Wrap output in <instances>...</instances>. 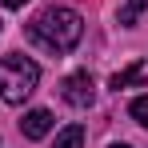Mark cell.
I'll list each match as a JSON object with an SVG mask.
<instances>
[{
	"label": "cell",
	"instance_id": "7a4b0ae2",
	"mask_svg": "<svg viewBox=\"0 0 148 148\" xmlns=\"http://www.w3.org/2000/svg\"><path fill=\"white\" fill-rule=\"evenodd\" d=\"M40 84V68L28 56H4L0 60V100L4 104H24Z\"/></svg>",
	"mask_w": 148,
	"mask_h": 148
},
{
	"label": "cell",
	"instance_id": "5b68a950",
	"mask_svg": "<svg viewBox=\"0 0 148 148\" xmlns=\"http://www.w3.org/2000/svg\"><path fill=\"white\" fill-rule=\"evenodd\" d=\"M140 80H148V64H144V60H136L132 68L116 72V76H112V88L120 92V88H128V84H140Z\"/></svg>",
	"mask_w": 148,
	"mask_h": 148
},
{
	"label": "cell",
	"instance_id": "6da1fadb",
	"mask_svg": "<svg viewBox=\"0 0 148 148\" xmlns=\"http://www.w3.org/2000/svg\"><path fill=\"white\" fill-rule=\"evenodd\" d=\"M28 36L40 44V48L48 52H72L80 44V36H84V20L76 16L72 8H44L32 24H28Z\"/></svg>",
	"mask_w": 148,
	"mask_h": 148
},
{
	"label": "cell",
	"instance_id": "ba28073f",
	"mask_svg": "<svg viewBox=\"0 0 148 148\" xmlns=\"http://www.w3.org/2000/svg\"><path fill=\"white\" fill-rule=\"evenodd\" d=\"M148 8V0H128V4H124V12H120V24H132V20H136V12H144Z\"/></svg>",
	"mask_w": 148,
	"mask_h": 148
},
{
	"label": "cell",
	"instance_id": "3957f363",
	"mask_svg": "<svg viewBox=\"0 0 148 148\" xmlns=\"http://www.w3.org/2000/svg\"><path fill=\"white\" fill-rule=\"evenodd\" d=\"M60 96L68 100L72 108H88L92 100H96V88H92V76L88 72H72L64 84H60Z\"/></svg>",
	"mask_w": 148,
	"mask_h": 148
},
{
	"label": "cell",
	"instance_id": "9c48e42d",
	"mask_svg": "<svg viewBox=\"0 0 148 148\" xmlns=\"http://www.w3.org/2000/svg\"><path fill=\"white\" fill-rule=\"evenodd\" d=\"M28 0H0V8H24Z\"/></svg>",
	"mask_w": 148,
	"mask_h": 148
},
{
	"label": "cell",
	"instance_id": "8992f818",
	"mask_svg": "<svg viewBox=\"0 0 148 148\" xmlns=\"http://www.w3.org/2000/svg\"><path fill=\"white\" fill-rule=\"evenodd\" d=\"M52 148H84V128L80 124H68L64 132H56V144Z\"/></svg>",
	"mask_w": 148,
	"mask_h": 148
},
{
	"label": "cell",
	"instance_id": "277c9868",
	"mask_svg": "<svg viewBox=\"0 0 148 148\" xmlns=\"http://www.w3.org/2000/svg\"><path fill=\"white\" fill-rule=\"evenodd\" d=\"M20 132H24L28 140H44V136L52 132V112L48 108H32L24 120H20Z\"/></svg>",
	"mask_w": 148,
	"mask_h": 148
},
{
	"label": "cell",
	"instance_id": "30bf717a",
	"mask_svg": "<svg viewBox=\"0 0 148 148\" xmlns=\"http://www.w3.org/2000/svg\"><path fill=\"white\" fill-rule=\"evenodd\" d=\"M112 148H128V144H112Z\"/></svg>",
	"mask_w": 148,
	"mask_h": 148
},
{
	"label": "cell",
	"instance_id": "52a82bcc",
	"mask_svg": "<svg viewBox=\"0 0 148 148\" xmlns=\"http://www.w3.org/2000/svg\"><path fill=\"white\" fill-rule=\"evenodd\" d=\"M128 112H132V120H136V124H144V128H148V96H136Z\"/></svg>",
	"mask_w": 148,
	"mask_h": 148
}]
</instances>
